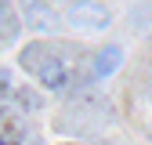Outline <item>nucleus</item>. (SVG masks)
I'll return each instance as SVG.
<instances>
[{
	"label": "nucleus",
	"instance_id": "nucleus-1",
	"mask_svg": "<svg viewBox=\"0 0 152 145\" xmlns=\"http://www.w3.org/2000/svg\"><path fill=\"white\" fill-rule=\"evenodd\" d=\"M69 76H72V65H69V58H62V54H51V58L44 62V69L36 72L40 87H47V91H65Z\"/></svg>",
	"mask_w": 152,
	"mask_h": 145
},
{
	"label": "nucleus",
	"instance_id": "nucleus-2",
	"mask_svg": "<svg viewBox=\"0 0 152 145\" xmlns=\"http://www.w3.org/2000/svg\"><path fill=\"white\" fill-rule=\"evenodd\" d=\"M72 15H76V26H83V29H105L112 11L105 4H76V7H69V18Z\"/></svg>",
	"mask_w": 152,
	"mask_h": 145
},
{
	"label": "nucleus",
	"instance_id": "nucleus-3",
	"mask_svg": "<svg viewBox=\"0 0 152 145\" xmlns=\"http://www.w3.org/2000/svg\"><path fill=\"white\" fill-rule=\"evenodd\" d=\"M22 18H26V26H29V29L47 33V29H54V4L29 0V4H22Z\"/></svg>",
	"mask_w": 152,
	"mask_h": 145
},
{
	"label": "nucleus",
	"instance_id": "nucleus-4",
	"mask_svg": "<svg viewBox=\"0 0 152 145\" xmlns=\"http://www.w3.org/2000/svg\"><path fill=\"white\" fill-rule=\"evenodd\" d=\"M120 65H123V47H120V44L102 47L98 54H94V65H91V69H94V80H109Z\"/></svg>",
	"mask_w": 152,
	"mask_h": 145
},
{
	"label": "nucleus",
	"instance_id": "nucleus-5",
	"mask_svg": "<svg viewBox=\"0 0 152 145\" xmlns=\"http://www.w3.org/2000/svg\"><path fill=\"white\" fill-rule=\"evenodd\" d=\"M15 98H18V102H22L26 109H36V105H40V98H36V94H33V91H18V94H15Z\"/></svg>",
	"mask_w": 152,
	"mask_h": 145
},
{
	"label": "nucleus",
	"instance_id": "nucleus-6",
	"mask_svg": "<svg viewBox=\"0 0 152 145\" xmlns=\"http://www.w3.org/2000/svg\"><path fill=\"white\" fill-rule=\"evenodd\" d=\"M7 94H11V72L0 69V98H7Z\"/></svg>",
	"mask_w": 152,
	"mask_h": 145
},
{
	"label": "nucleus",
	"instance_id": "nucleus-7",
	"mask_svg": "<svg viewBox=\"0 0 152 145\" xmlns=\"http://www.w3.org/2000/svg\"><path fill=\"white\" fill-rule=\"evenodd\" d=\"M0 145H11V138H7V134H0Z\"/></svg>",
	"mask_w": 152,
	"mask_h": 145
}]
</instances>
